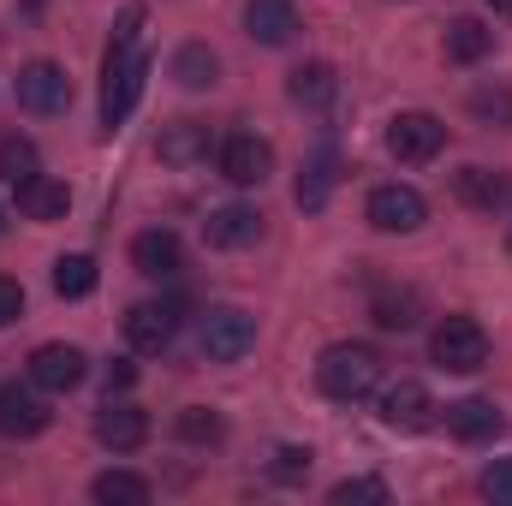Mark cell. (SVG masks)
Returning a JSON list of instances; mask_svg holds the SVG:
<instances>
[{
	"mask_svg": "<svg viewBox=\"0 0 512 506\" xmlns=\"http://www.w3.org/2000/svg\"><path fill=\"white\" fill-rule=\"evenodd\" d=\"M274 173V149L251 137V131H239V137H227L221 143V179L227 185H262Z\"/></svg>",
	"mask_w": 512,
	"mask_h": 506,
	"instance_id": "cell-12",
	"label": "cell"
},
{
	"mask_svg": "<svg viewBox=\"0 0 512 506\" xmlns=\"http://www.w3.org/2000/svg\"><path fill=\"white\" fill-rule=\"evenodd\" d=\"M477 489H483V501L495 506H512V459H495L483 477H477Z\"/></svg>",
	"mask_w": 512,
	"mask_h": 506,
	"instance_id": "cell-31",
	"label": "cell"
},
{
	"mask_svg": "<svg viewBox=\"0 0 512 506\" xmlns=\"http://www.w3.org/2000/svg\"><path fill=\"white\" fill-rule=\"evenodd\" d=\"M507 251H512V239H507Z\"/></svg>",
	"mask_w": 512,
	"mask_h": 506,
	"instance_id": "cell-39",
	"label": "cell"
},
{
	"mask_svg": "<svg viewBox=\"0 0 512 506\" xmlns=\"http://www.w3.org/2000/svg\"><path fill=\"white\" fill-rule=\"evenodd\" d=\"M0 233H6V209H0Z\"/></svg>",
	"mask_w": 512,
	"mask_h": 506,
	"instance_id": "cell-38",
	"label": "cell"
},
{
	"mask_svg": "<svg viewBox=\"0 0 512 506\" xmlns=\"http://www.w3.org/2000/svg\"><path fill=\"white\" fill-rule=\"evenodd\" d=\"M382 423L387 429H399V435H423L429 423H435V399H429V387L423 381H393L382 393Z\"/></svg>",
	"mask_w": 512,
	"mask_h": 506,
	"instance_id": "cell-11",
	"label": "cell"
},
{
	"mask_svg": "<svg viewBox=\"0 0 512 506\" xmlns=\"http://www.w3.org/2000/svg\"><path fill=\"white\" fill-rule=\"evenodd\" d=\"M203 239H209L215 251H251L256 239H262V215L245 209V203H227V209H215V215L203 221Z\"/></svg>",
	"mask_w": 512,
	"mask_h": 506,
	"instance_id": "cell-15",
	"label": "cell"
},
{
	"mask_svg": "<svg viewBox=\"0 0 512 506\" xmlns=\"http://www.w3.org/2000/svg\"><path fill=\"white\" fill-rule=\"evenodd\" d=\"M173 334H179V310L173 304H131L126 310V340L131 352H167L173 346Z\"/></svg>",
	"mask_w": 512,
	"mask_h": 506,
	"instance_id": "cell-13",
	"label": "cell"
},
{
	"mask_svg": "<svg viewBox=\"0 0 512 506\" xmlns=\"http://www.w3.org/2000/svg\"><path fill=\"white\" fill-rule=\"evenodd\" d=\"M143 78H149V54H143V6H126L120 24H114V42H108V60H102V131H120L137 96H143Z\"/></svg>",
	"mask_w": 512,
	"mask_h": 506,
	"instance_id": "cell-1",
	"label": "cell"
},
{
	"mask_svg": "<svg viewBox=\"0 0 512 506\" xmlns=\"http://www.w3.org/2000/svg\"><path fill=\"white\" fill-rule=\"evenodd\" d=\"M435 364L441 370H453V376H471V370H483L489 364V334H483V322L477 316H447L441 328H435Z\"/></svg>",
	"mask_w": 512,
	"mask_h": 506,
	"instance_id": "cell-4",
	"label": "cell"
},
{
	"mask_svg": "<svg viewBox=\"0 0 512 506\" xmlns=\"http://www.w3.org/2000/svg\"><path fill=\"white\" fill-rule=\"evenodd\" d=\"M18 108L24 114H66L72 108V78L54 60H30L18 72Z\"/></svg>",
	"mask_w": 512,
	"mask_h": 506,
	"instance_id": "cell-7",
	"label": "cell"
},
{
	"mask_svg": "<svg viewBox=\"0 0 512 506\" xmlns=\"http://www.w3.org/2000/svg\"><path fill=\"white\" fill-rule=\"evenodd\" d=\"M42 173V155H36V143L30 137H0V179L6 185H24V179H36Z\"/></svg>",
	"mask_w": 512,
	"mask_h": 506,
	"instance_id": "cell-27",
	"label": "cell"
},
{
	"mask_svg": "<svg viewBox=\"0 0 512 506\" xmlns=\"http://www.w3.org/2000/svg\"><path fill=\"white\" fill-rule=\"evenodd\" d=\"M18 316H24V286L0 274V328H6V322H18Z\"/></svg>",
	"mask_w": 512,
	"mask_h": 506,
	"instance_id": "cell-34",
	"label": "cell"
},
{
	"mask_svg": "<svg viewBox=\"0 0 512 506\" xmlns=\"http://www.w3.org/2000/svg\"><path fill=\"white\" fill-rule=\"evenodd\" d=\"M131 381H137V364H126V358H114V364H108V399H114V393H126Z\"/></svg>",
	"mask_w": 512,
	"mask_h": 506,
	"instance_id": "cell-35",
	"label": "cell"
},
{
	"mask_svg": "<svg viewBox=\"0 0 512 506\" xmlns=\"http://www.w3.org/2000/svg\"><path fill=\"white\" fill-rule=\"evenodd\" d=\"M48 423H54V411H48V399H42L36 381H30V387H18V381L0 387V435H6V441H30V435H42Z\"/></svg>",
	"mask_w": 512,
	"mask_h": 506,
	"instance_id": "cell-8",
	"label": "cell"
},
{
	"mask_svg": "<svg viewBox=\"0 0 512 506\" xmlns=\"http://www.w3.org/2000/svg\"><path fill=\"white\" fill-rule=\"evenodd\" d=\"M316 387H322L328 399H340V405L370 399V393L382 387V352H376V346H352V340L328 346L322 364H316Z\"/></svg>",
	"mask_w": 512,
	"mask_h": 506,
	"instance_id": "cell-2",
	"label": "cell"
},
{
	"mask_svg": "<svg viewBox=\"0 0 512 506\" xmlns=\"http://www.w3.org/2000/svg\"><path fill=\"white\" fill-rule=\"evenodd\" d=\"M417 316H423V298H417L411 286H387V292H376V322H382L387 334L417 328Z\"/></svg>",
	"mask_w": 512,
	"mask_h": 506,
	"instance_id": "cell-25",
	"label": "cell"
},
{
	"mask_svg": "<svg viewBox=\"0 0 512 506\" xmlns=\"http://www.w3.org/2000/svg\"><path fill=\"white\" fill-rule=\"evenodd\" d=\"M441 143H447V126H441L435 114H393V126H387V149H393V161H405V167L435 161Z\"/></svg>",
	"mask_w": 512,
	"mask_h": 506,
	"instance_id": "cell-6",
	"label": "cell"
},
{
	"mask_svg": "<svg viewBox=\"0 0 512 506\" xmlns=\"http://www.w3.org/2000/svg\"><path fill=\"white\" fill-rule=\"evenodd\" d=\"M447 429L477 447V441H495L507 429V417L495 411V399H459V405H447Z\"/></svg>",
	"mask_w": 512,
	"mask_h": 506,
	"instance_id": "cell-21",
	"label": "cell"
},
{
	"mask_svg": "<svg viewBox=\"0 0 512 506\" xmlns=\"http://www.w3.org/2000/svg\"><path fill=\"white\" fill-rule=\"evenodd\" d=\"M96 441L108 447V453H137L143 441H149V417L137 411V405H102L96 411Z\"/></svg>",
	"mask_w": 512,
	"mask_h": 506,
	"instance_id": "cell-17",
	"label": "cell"
},
{
	"mask_svg": "<svg viewBox=\"0 0 512 506\" xmlns=\"http://www.w3.org/2000/svg\"><path fill=\"white\" fill-rule=\"evenodd\" d=\"M209 149H215V131L203 120H179V126H167L155 137V155L167 167H197V161H209Z\"/></svg>",
	"mask_w": 512,
	"mask_h": 506,
	"instance_id": "cell-18",
	"label": "cell"
},
{
	"mask_svg": "<svg viewBox=\"0 0 512 506\" xmlns=\"http://www.w3.org/2000/svg\"><path fill=\"white\" fill-rule=\"evenodd\" d=\"M173 78H179L185 90H209V84L221 78V60H215V48H203V42H185V48L173 54Z\"/></svg>",
	"mask_w": 512,
	"mask_h": 506,
	"instance_id": "cell-24",
	"label": "cell"
},
{
	"mask_svg": "<svg viewBox=\"0 0 512 506\" xmlns=\"http://www.w3.org/2000/svg\"><path fill=\"white\" fill-rule=\"evenodd\" d=\"M131 268L149 274V280H173V274L185 268V245H179V233H167V227L137 233V239H131Z\"/></svg>",
	"mask_w": 512,
	"mask_h": 506,
	"instance_id": "cell-14",
	"label": "cell"
},
{
	"mask_svg": "<svg viewBox=\"0 0 512 506\" xmlns=\"http://www.w3.org/2000/svg\"><path fill=\"white\" fill-rule=\"evenodd\" d=\"M221 435H227L221 411H209V405H185V411H179V441H191V447H215Z\"/></svg>",
	"mask_w": 512,
	"mask_h": 506,
	"instance_id": "cell-30",
	"label": "cell"
},
{
	"mask_svg": "<svg viewBox=\"0 0 512 506\" xmlns=\"http://www.w3.org/2000/svg\"><path fill=\"white\" fill-rule=\"evenodd\" d=\"M453 197L465 209H477V215H501V209H512V173H501V167H459L453 173Z\"/></svg>",
	"mask_w": 512,
	"mask_h": 506,
	"instance_id": "cell-9",
	"label": "cell"
},
{
	"mask_svg": "<svg viewBox=\"0 0 512 506\" xmlns=\"http://www.w3.org/2000/svg\"><path fill=\"white\" fill-rule=\"evenodd\" d=\"M441 48H447V60H453V66H477V60H489V48H495V30H489L483 18H453Z\"/></svg>",
	"mask_w": 512,
	"mask_h": 506,
	"instance_id": "cell-22",
	"label": "cell"
},
{
	"mask_svg": "<svg viewBox=\"0 0 512 506\" xmlns=\"http://www.w3.org/2000/svg\"><path fill=\"white\" fill-rule=\"evenodd\" d=\"M274 477H280V483L310 477V447H280V453H274Z\"/></svg>",
	"mask_w": 512,
	"mask_h": 506,
	"instance_id": "cell-33",
	"label": "cell"
},
{
	"mask_svg": "<svg viewBox=\"0 0 512 506\" xmlns=\"http://www.w3.org/2000/svg\"><path fill=\"white\" fill-rule=\"evenodd\" d=\"M90 495H96L102 506H143L149 501V483L131 477V471H102V477L90 483Z\"/></svg>",
	"mask_w": 512,
	"mask_h": 506,
	"instance_id": "cell-28",
	"label": "cell"
},
{
	"mask_svg": "<svg viewBox=\"0 0 512 506\" xmlns=\"http://www.w3.org/2000/svg\"><path fill=\"white\" fill-rule=\"evenodd\" d=\"M352 501H387V483L382 477H346L334 489V506H352Z\"/></svg>",
	"mask_w": 512,
	"mask_h": 506,
	"instance_id": "cell-32",
	"label": "cell"
},
{
	"mask_svg": "<svg viewBox=\"0 0 512 506\" xmlns=\"http://www.w3.org/2000/svg\"><path fill=\"white\" fill-rule=\"evenodd\" d=\"M334 179H340V155L334 149H316L310 161H304V173H298V209H322L328 203V191H334Z\"/></svg>",
	"mask_w": 512,
	"mask_h": 506,
	"instance_id": "cell-23",
	"label": "cell"
},
{
	"mask_svg": "<svg viewBox=\"0 0 512 506\" xmlns=\"http://www.w3.org/2000/svg\"><path fill=\"white\" fill-rule=\"evenodd\" d=\"M245 30L262 48H286L298 36V6L292 0H245Z\"/></svg>",
	"mask_w": 512,
	"mask_h": 506,
	"instance_id": "cell-16",
	"label": "cell"
},
{
	"mask_svg": "<svg viewBox=\"0 0 512 506\" xmlns=\"http://www.w3.org/2000/svg\"><path fill=\"white\" fill-rule=\"evenodd\" d=\"M84 376H90V358H84L78 346H60V340H54V346H36V352H30V381H36L42 393H72Z\"/></svg>",
	"mask_w": 512,
	"mask_h": 506,
	"instance_id": "cell-10",
	"label": "cell"
},
{
	"mask_svg": "<svg viewBox=\"0 0 512 506\" xmlns=\"http://www.w3.org/2000/svg\"><path fill=\"white\" fill-rule=\"evenodd\" d=\"M197 346H203V358H209V364H239V358L256 346V316H251V310H239V304L209 310V316H203V328H197Z\"/></svg>",
	"mask_w": 512,
	"mask_h": 506,
	"instance_id": "cell-3",
	"label": "cell"
},
{
	"mask_svg": "<svg viewBox=\"0 0 512 506\" xmlns=\"http://www.w3.org/2000/svg\"><path fill=\"white\" fill-rule=\"evenodd\" d=\"M471 120L489 131H507L512 126V84H477L471 90Z\"/></svg>",
	"mask_w": 512,
	"mask_h": 506,
	"instance_id": "cell-26",
	"label": "cell"
},
{
	"mask_svg": "<svg viewBox=\"0 0 512 506\" xmlns=\"http://www.w3.org/2000/svg\"><path fill=\"white\" fill-rule=\"evenodd\" d=\"M54 292L60 298H90L96 292V262L90 256H60L54 262Z\"/></svg>",
	"mask_w": 512,
	"mask_h": 506,
	"instance_id": "cell-29",
	"label": "cell"
},
{
	"mask_svg": "<svg viewBox=\"0 0 512 506\" xmlns=\"http://www.w3.org/2000/svg\"><path fill=\"white\" fill-rule=\"evenodd\" d=\"M24 6H30V12H42V0H24Z\"/></svg>",
	"mask_w": 512,
	"mask_h": 506,
	"instance_id": "cell-37",
	"label": "cell"
},
{
	"mask_svg": "<svg viewBox=\"0 0 512 506\" xmlns=\"http://www.w3.org/2000/svg\"><path fill=\"white\" fill-rule=\"evenodd\" d=\"M12 191H18V215H24V221H60V215L72 209L66 179H48V173L24 179V185H12Z\"/></svg>",
	"mask_w": 512,
	"mask_h": 506,
	"instance_id": "cell-19",
	"label": "cell"
},
{
	"mask_svg": "<svg viewBox=\"0 0 512 506\" xmlns=\"http://www.w3.org/2000/svg\"><path fill=\"white\" fill-rule=\"evenodd\" d=\"M489 6H495V12H501V18H512V0H489Z\"/></svg>",
	"mask_w": 512,
	"mask_h": 506,
	"instance_id": "cell-36",
	"label": "cell"
},
{
	"mask_svg": "<svg viewBox=\"0 0 512 506\" xmlns=\"http://www.w3.org/2000/svg\"><path fill=\"white\" fill-rule=\"evenodd\" d=\"M292 102L298 108H310V114H322V108H334L340 102V78H334V66L328 60H304L298 72H292Z\"/></svg>",
	"mask_w": 512,
	"mask_h": 506,
	"instance_id": "cell-20",
	"label": "cell"
},
{
	"mask_svg": "<svg viewBox=\"0 0 512 506\" xmlns=\"http://www.w3.org/2000/svg\"><path fill=\"white\" fill-rule=\"evenodd\" d=\"M364 215H370L376 233H417L429 221V203H423L417 185H376L370 203H364Z\"/></svg>",
	"mask_w": 512,
	"mask_h": 506,
	"instance_id": "cell-5",
	"label": "cell"
}]
</instances>
